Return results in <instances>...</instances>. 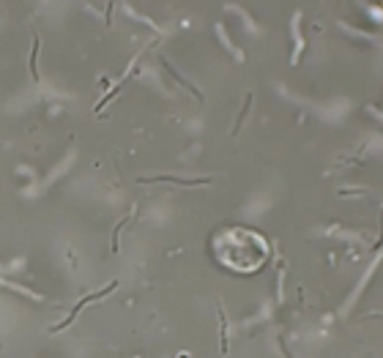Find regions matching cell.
<instances>
[{
	"instance_id": "cell-1",
	"label": "cell",
	"mask_w": 383,
	"mask_h": 358,
	"mask_svg": "<svg viewBox=\"0 0 383 358\" xmlns=\"http://www.w3.org/2000/svg\"><path fill=\"white\" fill-rule=\"evenodd\" d=\"M214 252L225 268L236 274H254L268 260V241L254 230L230 227L214 238Z\"/></svg>"
}]
</instances>
